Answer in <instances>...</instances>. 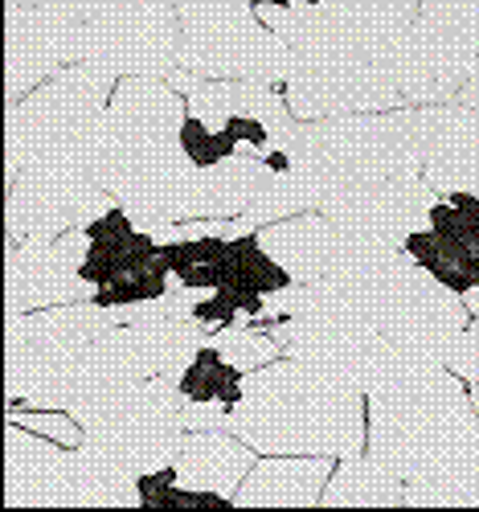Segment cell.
I'll return each mask as SVG.
<instances>
[{"instance_id":"obj_34","label":"cell","mask_w":479,"mask_h":512,"mask_svg":"<svg viewBox=\"0 0 479 512\" xmlns=\"http://www.w3.org/2000/svg\"><path fill=\"white\" fill-rule=\"evenodd\" d=\"M9 5H33V9H54V13H66V17H78V21H91L95 13H103L115 0H9Z\"/></svg>"},{"instance_id":"obj_19","label":"cell","mask_w":479,"mask_h":512,"mask_svg":"<svg viewBox=\"0 0 479 512\" xmlns=\"http://www.w3.org/2000/svg\"><path fill=\"white\" fill-rule=\"evenodd\" d=\"M86 234H91V246H86L82 279L95 283V291L168 267L156 238L148 230H140L132 218H127V209H119V205L111 213H103V218H95L86 226Z\"/></svg>"},{"instance_id":"obj_22","label":"cell","mask_w":479,"mask_h":512,"mask_svg":"<svg viewBox=\"0 0 479 512\" xmlns=\"http://www.w3.org/2000/svg\"><path fill=\"white\" fill-rule=\"evenodd\" d=\"M254 17L291 46L295 70L361 58L348 29L336 21V13L324 5V0H316V5H254Z\"/></svg>"},{"instance_id":"obj_18","label":"cell","mask_w":479,"mask_h":512,"mask_svg":"<svg viewBox=\"0 0 479 512\" xmlns=\"http://www.w3.org/2000/svg\"><path fill=\"white\" fill-rule=\"evenodd\" d=\"M422 177L447 197L455 189H479V111L463 103L418 107Z\"/></svg>"},{"instance_id":"obj_35","label":"cell","mask_w":479,"mask_h":512,"mask_svg":"<svg viewBox=\"0 0 479 512\" xmlns=\"http://www.w3.org/2000/svg\"><path fill=\"white\" fill-rule=\"evenodd\" d=\"M455 103H463V107H475V111H479V74H475L471 82H463L459 95H455Z\"/></svg>"},{"instance_id":"obj_10","label":"cell","mask_w":479,"mask_h":512,"mask_svg":"<svg viewBox=\"0 0 479 512\" xmlns=\"http://www.w3.org/2000/svg\"><path fill=\"white\" fill-rule=\"evenodd\" d=\"M119 201L107 193L91 168L33 160L9 181L5 230L13 242H54L70 230H86L95 218L111 213Z\"/></svg>"},{"instance_id":"obj_32","label":"cell","mask_w":479,"mask_h":512,"mask_svg":"<svg viewBox=\"0 0 479 512\" xmlns=\"http://www.w3.org/2000/svg\"><path fill=\"white\" fill-rule=\"evenodd\" d=\"M181 148L197 168H213V164H222L230 156L222 136H217L213 127H205L197 115H185V123H181Z\"/></svg>"},{"instance_id":"obj_37","label":"cell","mask_w":479,"mask_h":512,"mask_svg":"<svg viewBox=\"0 0 479 512\" xmlns=\"http://www.w3.org/2000/svg\"><path fill=\"white\" fill-rule=\"evenodd\" d=\"M254 5H316V0H250V9Z\"/></svg>"},{"instance_id":"obj_1","label":"cell","mask_w":479,"mask_h":512,"mask_svg":"<svg viewBox=\"0 0 479 512\" xmlns=\"http://www.w3.org/2000/svg\"><path fill=\"white\" fill-rule=\"evenodd\" d=\"M369 394L365 451L406 480L410 508H479V414L447 365L398 353Z\"/></svg>"},{"instance_id":"obj_5","label":"cell","mask_w":479,"mask_h":512,"mask_svg":"<svg viewBox=\"0 0 479 512\" xmlns=\"http://www.w3.org/2000/svg\"><path fill=\"white\" fill-rule=\"evenodd\" d=\"M291 152L312 160L332 189L373 185L389 177H422L418 107L299 119L291 132Z\"/></svg>"},{"instance_id":"obj_12","label":"cell","mask_w":479,"mask_h":512,"mask_svg":"<svg viewBox=\"0 0 479 512\" xmlns=\"http://www.w3.org/2000/svg\"><path fill=\"white\" fill-rule=\"evenodd\" d=\"M115 324H123L119 308H103L95 300L9 316V328H5V394H9V406L25 402V394L66 353H74L78 345H86V340L111 332Z\"/></svg>"},{"instance_id":"obj_17","label":"cell","mask_w":479,"mask_h":512,"mask_svg":"<svg viewBox=\"0 0 479 512\" xmlns=\"http://www.w3.org/2000/svg\"><path fill=\"white\" fill-rule=\"evenodd\" d=\"M394 74L406 107H430V103H455L459 87L479 74V54L467 50L463 41L426 17H414L406 37L385 58Z\"/></svg>"},{"instance_id":"obj_15","label":"cell","mask_w":479,"mask_h":512,"mask_svg":"<svg viewBox=\"0 0 479 512\" xmlns=\"http://www.w3.org/2000/svg\"><path fill=\"white\" fill-rule=\"evenodd\" d=\"M439 193L426 177H389L373 185H336L324 193L320 213L344 234L406 242L414 230L430 226V209Z\"/></svg>"},{"instance_id":"obj_30","label":"cell","mask_w":479,"mask_h":512,"mask_svg":"<svg viewBox=\"0 0 479 512\" xmlns=\"http://www.w3.org/2000/svg\"><path fill=\"white\" fill-rule=\"evenodd\" d=\"M418 17L455 33L467 50L479 54V0H422Z\"/></svg>"},{"instance_id":"obj_11","label":"cell","mask_w":479,"mask_h":512,"mask_svg":"<svg viewBox=\"0 0 479 512\" xmlns=\"http://www.w3.org/2000/svg\"><path fill=\"white\" fill-rule=\"evenodd\" d=\"M86 62L115 78H168L181 70V13L172 0H115L86 21Z\"/></svg>"},{"instance_id":"obj_24","label":"cell","mask_w":479,"mask_h":512,"mask_svg":"<svg viewBox=\"0 0 479 512\" xmlns=\"http://www.w3.org/2000/svg\"><path fill=\"white\" fill-rule=\"evenodd\" d=\"M365 62H385L414 25L422 0H324Z\"/></svg>"},{"instance_id":"obj_26","label":"cell","mask_w":479,"mask_h":512,"mask_svg":"<svg viewBox=\"0 0 479 512\" xmlns=\"http://www.w3.org/2000/svg\"><path fill=\"white\" fill-rule=\"evenodd\" d=\"M271 168L254 152H234L222 164L201 168V197H197V218H238L246 205L258 197Z\"/></svg>"},{"instance_id":"obj_33","label":"cell","mask_w":479,"mask_h":512,"mask_svg":"<svg viewBox=\"0 0 479 512\" xmlns=\"http://www.w3.org/2000/svg\"><path fill=\"white\" fill-rule=\"evenodd\" d=\"M230 406L222 402H189L185 398V431H230Z\"/></svg>"},{"instance_id":"obj_16","label":"cell","mask_w":479,"mask_h":512,"mask_svg":"<svg viewBox=\"0 0 479 512\" xmlns=\"http://www.w3.org/2000/svg\"><path fill=\"white\" fill-rule=\"evenodd\" d=\"M283 95L295 119H336V115L406 107L389 66L365 58L303 66L283 82Z\"/></svg>"},{"instance_id":"obj_38","label":"cell","mask_w":479,"mask_h":512,"mask_svg":"<svg viewBox=\"0 0 479 512\" xmlns=\"http://www.w3.org/2000/svg\"><path fill=\"white\" fill-rule=\"evenodd\" d=\"M475 193H479V189H475Z\"/></svg>"},{"instance_id":"obj_29","label":"cell","mask_w":479,"mask_h":512,"mask_svg":"<svg viewBox=\"0 0 479 512\" xmlns=\"http://www.w3.org/2000/svg\"><path fill=\"white\" fill-rule=\"evenodd\" d=\"M213 345H217V353H222L230 365H238L242 373L263 369V365H271L275 357H283L279 340H275L267 328H258V324H230V328H217V332H213Z\"/></svg>"},{"instance_id":"obj_8","label":"cell","mask_w":479,"mask_h":512,"mask_svg":"<svg viewBox=\"0 0 479 512\" xmlns=\"http://www.w3.org/2000/svg\"><path fill=\"white\" fill-rule=\"evenodd\" d=\"M74 418L86 431L82 447H91L136 480L168 467L185 443V394L168 373L148 377L107 402L82 406Z\"/></svg>"},{"instance_id":"obj_14","label":"cell","mask_w":479,"mask_h":512,"mask_svg":"<svg viewBox=\"0 0 479 512\" xmlns=\"http://www.w3.org/2000/svg\"><path fill=\"white\" fill-rule=\"evenodd\" d=\"M86 246V230H70L54 242H13L5 263V316L95 300V283L82 279Z\"/></svg>"},{"instance_id":"obj_4","label":"cell","mask_w":479,"mask_h":512,"mask_svg":"<svg viewBox=\"0 0 479 512\" xmlns=\"http://www.w3.org/2000/svg\"><path fill=\"white\" fill-rule=\"evenodd\" d=\"M140 480L91 447H62L5 418V508H140Z\"/></svg>"},{"instance_id":"obj_21","label":"cell","mask_w":479,"mask_h":512,"mask_svg":"<svg viewBox=\"0 0 479 512\" xmlns=\"http://www.w3.org/2000/svg\"><path fill=\"white\" fill-rule=\"evenodd\" d=\"M258 242L291 275V283H320L328 279L344 246V230H336L320 209H308V213H295V218L263 226Z\"/></svg>"},{"instance_id":"obj_27","label":"cell","mask_w":479,"mask_h":512,"mask_svg":"<svg viewBox=\"0 0 479 512\" xmlns=\"http://www.w3.org/2000/svg\"><path fill=\"white\" fill-rule=\"evenodd\" d=\"M402 250L410 254L418 267H426L443 287H451L459 295L479 287V254L463 238H455V234H443V230L426 226V230H414L402 242Z\"/></svg>"},{"instance_id":"obj_23","label":"cell","mask_w":479,"mask_h":512,"mask_svg":"<svg viewBox=\"0 0 479 512\" xmlns=\"http://www.w3.org/2000/svg\"><path fill=\"white\" fill-rule=\"evenodd\" d=\"M254 455L258 451L246 439H238L234 431H185V443H181L177 459H172V467H177L181 484L234 500L238 484L258 463Z\"/></svg>"},{"instance_id":"obj_28","label":"cell","mask_w":479,"mask_h":512,"mask_svg":"<svg viewBox=\"0 0 479 512\" xmlns=\"http://www.w3.org/2000/svg\"><path fill=\"white\" fill-rule=\"evenodd\" d=\"M242 369L238 365H230L222 353H217V345L209 340V345L181 369V377H177V386H181V394L189 398V402H222V406H238L242 402Z\"/></svg>"},{"instance_id":"obj_20","label":"cell","mask_w":479,"mask_h":512,"mask_svg":"<svg viewBox=\"0 0 479 512\" xmlns=\"http://www.w3.org/2000/svg\"><path fill=\"white\" fill-rule=\"evenodd\" d=\"M332 472V455H263L238 484L234 508H312Z\"/></svg>"},{"instance_id":"obj_25","label":"cell","mask_w":479,"mask_h":512,"mask_svg":"<svg viewBox=\"0 0 479 512\" xmlns=\"http://www.w3.org/2000/svg\"><path fill=\"white\" fill-rule=\"evenodd\" d=\"M324 508H398L406 504V480L381 467L369 451L344 455L320 496Z\"/></svg>"},{"instance_id":"obj_3","label":"cell","mask_w":479,"mask_h":512,"mask_svg":"<svg viewBox=\"0 0 479 512\" xmlns=\"http://www.w3.org/2000/svg\"><path fill=\"white\" fill-rule=\"evenodd\" d=\"M115 74L78 62L41 82L33 95L9 107L5 123V177L13 181L25 164L54 160V164H91V140L99 119L115 95Z\"/></svg>"},{"instance_id":"obj_6","label":"cell","mask_w":479,"mask_h":512,"mask_svg":"<svg viewBox=\"0 0 479 512\" xmlns=\"http://www.w3.org/2000/svg\"><path fill=\"white\" fill-rule=\"evenodd\" d=\"M189 99L168 78H119L91 140V177L107 193H123L136 177L181 148Z\"/></svg>"},{"instance_id":"obj_13","label":"cell","mask_w":479,"mask_h":512,"mask_svg":"<svg viewBox=\"0 0 479 512\" xmlns=\"http://www.w3.org/2000/svg\"><path fill=\"white\" fill-rule=\"evenodd\" d=\"M86 62V21L33 9V5H9L5 13V95L9 107H17L25 95H33L41 82H50L66 66Z\"/></svg>"},{"instance_id":"obj_9","label":"cell","mask_w":479,"mask_h":512,"mask_svg":"<svg viewBox=\"0 0 479 512\" xmlns=\"http://www.w3.org/2000/svg\"><path fill=\"white\" fill-rule=\"evenodd\" d=\"M181 70L197 78L287 82L295 74V54L254 17L250 0H238L222 9L181 13Z\"/></svg>"},{"instance_id":"obj_31","label":"cell","mask_w":479,"mask_h":512,"mask_svg":"<svg viewBox=\"0 0 479 512\" xmlns=\"http://www.w3.org/2000/svg\"><path fill=\"white\" fill-rule=\"evenodd\" d=\"M5 418H9V422L29 426V431L46 435V439H54V443H62V447H82V439H86L82 422H78L74 414H66V410H41V406L17 410V406H9V414H5Z\"/></svg>"},{"instance_id":"obj_7","label":"cell","mask_w":479,"mask_h":512,"mask_svg":"<svg viewBox=\"0 0 479 512\" xmlns=\"http://www.w3.org/2000/svg\"><path fill=\"white\" fill-rule=\"evenodd\" d=\"M353 295L361 300L369 324L389 345L402 357L422 361V365H447L459 336L471 324L463 295L443 287L426 267H418L410 254H402L385 275L357 287Z\"/></svg>"},{"instance_id":"obj_36","label":"cell","mask_w":479,"mask_h":512,"mask_svg":"<svg viewBox=\"0 0 479 512\" xmlns=\"http://www.w3.org/2000/svg\"><path fill=\"white\" fill-rule=\"evenodd\" d=\"M463 304H467V312H471V316H479V287L463 291Z\"/></svg>"},{"instance_id":"obj_2","label":"cell","mask_w":479,"mask_h":512,"mask_svg":"<svg viewBox=\"0 0 479 512\" xmlns=\"http://www.w3.org/2000/svg\"><path fill=\"white\" fill-rule=\"evenodd\" d=\"M230 431L258 455H357L369 439V394L361 381L303 357H275L242 377Z\"/></svg>"}]
</instances>
